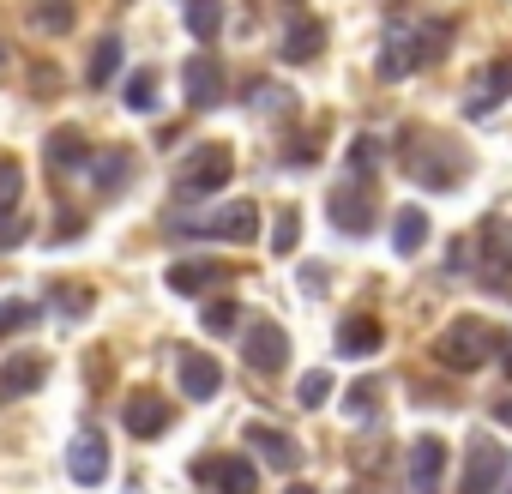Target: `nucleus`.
<instances>
[{
  "mask_svg": "<svg viewBox=\"0 0 512 494\" xmlns=\"http://www.w3.org/2000/svg\"><path fill=\"white\" fill-rule=\"evenodd\" d=\"M494 350H500V332H494L488 320H476V314H458V320L434 338V356H440V368H452V374H476Z\"/></svg>",
  "mask_w": 512,
  "mask_h": 494,
  "instance_id": "nucleus-1",
  "label": "nucleus"
},
{
  "mask_svg": "<svg viewBox=\"0 0 512 494\" xmlns=\"http://www.w3.org/2000/svg\"><path fill=\"white\" fill-rule=\"evenodd\" d=\"M434 43H446V25H422V31H386V43H380V79H410L422 61H428V49Z\"/></svg>",
  "mask_w": 512,
  "mask_h": 494,
  "instance_id": "nucleus-2",
  "label": "nucleus"
},
{
  "mask_svg": "<svg viewBox=\"0 0 512 494\" xmlns=\"http://www.w3.org/2000/svg\"><path fill=\"white\" fill-rule=\"evenodd\" d=\"M229 175H235V151L229 145H199L187 163H181V175H175V193L181 199H205V193H223L229 187Z\"/></svg>",
  "mask_w": 512,
  "mask_h": 494,
  "instance_id": "nucleus-3",
  "label": "nucleus"
},
{
  "mask_svg": "<svg viewBox=\"0 0 512 494\" xmlns=\"http://www.w3.org/2000/svg\"><path fill=\"white\" fill-rule=\"evenodd\" d=\"M187 235H217V241H253L260 235V211H253V199H229L217 211H199V217H175Z\"/></svg>",
  "mask_w": 512,
  "mask_h": 494,
  "instance_id": "nucleus-4",
  "label": "nucleus"
},
{
  "mask_svg": "<svg viewBox=\"0 0 512 494\" xmlns=\"http://www.w3.org/2000/svg\"><path fill=\"white\" fill-rule=\"evenodd\" d=\"M241 356H247L253 374H284V362H290V332H284L278 320H247V326H241Z\"/></svg>",
  "mask_w": 512,
  "mask_h": 494,
  "instance_id": "nucleus-5",
  "label": "nucleus"
},
{
  "mask_svg": "<svg viewBox=\"0 0 512 494\" xmlns=\"http://www.w3.org/2000/svg\"><path fill=\"white\" fill-rule=\"evenodd\" d=\"M506 470H512L506 446L482 434V440H470V458H464V482H458V494H494V488L506 482Z\"/></svg>",
  "mask_w": 512,
  "mask_h": 494,
  "instance_id": "nucleus-6",
  "label": "nucleus"
},
{
  "mask_svg": "<svg viewBox=\"0 0 512 494\" xmlns=\"http://www.w3.org/2000/svg\"><path fill=\"white\" fill-rule=\"evenodd\" d=\"M193 476L205 488H217V494H253V488H260V476H253V464L241 452H211V458L193 464Z\"/></svg>",
  "mask_w": 512,
  "mask_h": 494,
  "instance_id": "nucleus-7",
  "label": "nucleus"
},
{
  "mask_svg": "<svg viewBox=\"0 0 512 494\" xmlns=\"http://www.w3.org/2000/svg\"><path fill=\"white\" fill-rule=\"evenodd\" d=\"M404 470H410V488H416V494H440V482H446V440H434V434L410 440Z\"/></svg>",
  "mask_w": 512,
  "mask_h": 494,
  "instance_id": "nucleus-8",
  "label": "nucleus"
},
{
  "mask_svg": "<svg viewBox=\"0 0 512 494\" xmlns=\"http://www.w3.org/2000/svg\"><path fill=\"white\" fill-rule=\"evenodd\" d=\"M512 97V55L506 61H494V67H482L476 79H470V97H464V115L470 121H482L488 109H500Z\"/></svg>",
  "mask_w": 512,
  "mask_h": 494,
  "instance_id": "nucleus-9",
  "label": "nucleus"
},
{
  "mask_svg": "<svg viewBox=\"0 0 512 494\" xmlns=\"http://www.w3.org/2000/svg\"><path fill=\"white\" fill-rule=\"evenodd\" d=\"M482 278L488 284H512V217H488L482 223Z\"/></svg>",
  "mask_w": 512,
  "mask_h": 494,
  "instance_id": "nucleus-10",
  "label": "nucleus"
},
{
  "mask_svg": "<svg viewBox=\"0 0 512 494\" xmlns=\"http://www.w3.org/2000/svg\"><path fill=\"white\" fill-rule=\"evenodd\" d=\"M43 380H49V362L43 356H7V362H0V404L43 392Z\"/></svg>",
  "mask_w": 512,
  "mask_h": 494,
  "instance_id": "nucleus-11",
  "label": "nucleus"
},
{
  "mask_svg": "<svg viewBox=\"0 0 512 494\" xmlns=\"http://www.w3.org/2000/svg\"><path fill=\"white\" fill-rule=\"evenodd\" d=\"M175 374H181V392H187L193 404H205V398L223 392V368H217V356H205V350H187V356L175 362Z\"/></svg>",
  "mask_w": 512,
  "mask_h": 494,
  "instance_id": "nucleus-12",
  "label": "nucleus"
},
{
  "mask_svg": "<svg viewBox=\"0 0 512 494\" xmlns=\"http://www.w3.org/2000/svg\"><path fill=\"white\" fill-rule=\"evenodd\" d=\"M67 470H73V482H85V488H97L103 476H109V446H103V434H73V446H67Z\"/></svg>",
  "mask_w": 512,
  "mask_h": 494,
  "instance_id": "nucleus-13",
  "label": "nucleus"
},
{
  "mask_svg": "<svg viewBox=\"0 0 512 494\" xmlns=\"http://www.w3.org/2000/svg\"><path fill=\"white\" fill-rule=\"evenodd\" d=\"M181 85H187L193 109H217L223 103V67H217V55H193L187 73H181Z\"/></svg>",
  "mask_w": 512,
  "mask_h": 494,
  "instance_id": "nucleus-14",
  "label": "nucleus"
},
{
  "mask_svg": "<svg viewBox=\"0 0 512 494\" xmlns=\"http://www.w3.org/2000/svg\"><path fill=\"white\" fill-rule=\"evenodd\" d=\"M404 169H410L422 187H458V181H464V157H458V145H440V157H416V151H404Z\"/></svg>",
  "mask_w": 512,
  "mask_h": 494,
  "instance_id": "nucleus-15",
  "label": "nucleus"
},
{
  "mask_svg": "<svg viewBox=\"0 0 512 494\" xmlns=\"http://www.w3.org/2000/svg\"><path fill=\"white\" fill-rule=\"evenodd\" d=\"M163 284H169L175 296H199V290H217V284H229V266H223V260H175Z\"/></svg>",
  "mask_w": 512,
  "mask_h": 494,
  "instance_id": "nucleus-16",
  "label": "nucleus"
},
{
  "mask_svg": "<svg viewBox=\"0 0 512 494\" xmlns=\"http://www.w3.org/2000/svg\"><path fill=\"white\" fill-rule=\"evenodd\" d=\"M332 223H338L344 235H368V229H374V205H368V187H362V181H350V187L332 193Z\"/></svg>",
  "mask_w": 512,
  "mask_h": 494,
  "instance_id": "nucleus-17",
  "label": "nucleus"
},
{
  "mask_svg": "<svg viewBox=\"0 0 512 494\" xmlns=\"http://www.w3.org/2000/svg\"><path fill=\"white\" fill-rule=\"evenodd\" d=\"M326 37H332V31H326V19H296V25L284 31V61H290V67L320 61V55H326Z\"/></svg>",
  "mask_w": 512,
  "mask_h": 494,
  "instance_id": "nucleus-18",
  "label": "nucleus"
},
{
  "mask_svg": "<svg viewBox=\"0 0 512 494\" xmlns=\"http://www.w3.org/2000/svg\"><path fill=\"white\" fill-rule=\"evenodd\" d=\"M121 422H127L139 440H151V434H163V428H169V404H163L157 392H133V398H127V410H121Z\"/></svg>",
  "mask_w": 512,
  "mask_h": 494,
  "instance_id": "nucleus-19",
  "label": "nucleus"
},
{
  "mask_svg": "<svg viewBox=\"0 0 512 494\" xmlns=\"http://www.w3.org/2000/svg\"><path fill=\"white\" fill-rule=\"evenodd\" d=\"M380 338H386V332H380L374 314H350V320L338 326V350H344V356H374Z\"/></svg>",
  "mask_w": 512,
  "mask_h": 494,
  "instance_id": "nucleus-20",
  "label": "nucleus"
},
{
  "mask_svg": "<svg viewBox=\"0 0 512 494\" xmlns=\"http://www.w3.org/2000/svg\"><path fill=\"white\" fill-rule=\"evenodd\" d=\"M247 446L260 452L272 470H290V464H296V446H290V434H284V428H266V422H253V428H247Z\"/></svg>",
  "mask_w": 512,
  "mask_h": 494,
  "instance_id": "nucleus-21",
  "label": "nucleus"
},
{
  "mask_svg": "<svg viewBox=\"0 0 512 494\" xmlns=\"http://www.w3.org/2000/svg\"><path fill=\"white\" fill-rule=\"evenodd\" d=\"M422 241H428V211L422 205H404L392 217V247H398V254H422Z\"/></svg>",
  "mask_w": 512,
  "mask_h": 494,
  "instance_id": "nucleus-22",
  "label": "nucleus"
},
{
  "mask_svg": "<svg viewBox=\"0 0 512 494\" xmlns=\"http://www.w3.org/2000/svg\"><path fill=\"white\" fill-rule=\"evenodd\" d=\"M121 55H127V49H121V37H103V43L91 49V73H85V79H91L97 91H103V85H115V79H121Z\"/></svg>",
  "mask_w": 512,
  "mask_h": 494,
  "instance_id": "nucleus-23",
  "label": "nucleus"
},
{
  "mask_svg": "<svg viewBox=\"0 0 512 494\" xmlns=\"http://www.w3.org/2000/svg\"><path fill=\"white\" fill-rule=\"evenodd\" d=\"M73 0H37V13H31V25L43 31V37H67L73 31Z\"/></svg>",
  "mask_w": 512,
  "mask_h": 494,
  "instance_id": "nucleus-24",
  "label": "nucleus"
},
{
  "mask_svg": "<svg viewBox=\"0 0 512 494\" xmlns=\"http://www.w3.org/2000/svg\"><path fill=\"white\" fill-rule=\"evenodd\" d=\"M49 163L55 169H79L85 163V133L79 127H55L49 133Z\"/></svg>",
  "mask_w": 512,
  "mask_h": 494,
  "instance_id": "nucleus-25",
  "label": "nucleus"
},
{
  "mask_svg": "<svg viewBox=\"0 0 512 494\" xmlns=\"http://www.w3.org/2000/svg\"><path fill=\"white\" fill-rule=\"evenodd\" d=\"M187 31L199 43H217V31H223V0H187Z\"/></svg>",
  "mask_w": 512,
  "mask_h": 494,
  "instance_id": "nucleus-26",
  "label": "nucleus"
},
{
  "mask_svg": "<svg viewBox=\"0 0 512 494\" xmlns=\"http://www.w3.org/2000/svg\"><path fill=\"white\" fill-rule=\"evenodd\" d=\"M121 97H127V109H133V115H151V109H157V73H151V67H139V73L121 85Z\"/></svg>",
  "mask_w": 512,
  "mask_h": 494,
  "instance_id": "nucleus-27",
  "label": "nucleus"
},
{
  "mask_svg": "<svg viewBox=\"0 0 512 494\" xmlns=\"http://www.w3.org/2000/svg\"><path fill=\"white\" fill-rule=\"evenodd\" d=\"M19 199H25V169L13 157H0V217L19 211Z\"/></svg>",
  "mask_w": 512,
  "mask_h": 494,
  "instance_id": "nucleus-28",
  "label": "nucleus"
},
{
  "mask_svg": "<svg viewBox=\"0 0 512 494\" xmlns=\"http://www.w3.org/2000/svg\"><path fill=\"white\" fill-rule=\"evenodd\" d=\"M296 241H302V217L284 211V217L272 223V254H296Z\"/></svg>",
  "mask_w": 512,
  "mask_h": 494,
  "instance_id": "nucleus-29",
  "label": "nucleus"
},
{
  "mask_svg": "<svg viewBox=\"0 0 512 494\" xmlns=\"http://www.w3.org/2000/svg\"><path fill=\"white\" fill-rule=\"evenodd\" d=\"M374 163H380V145L362 133V139L350 145V175H356V181H368V175H374Z\"/></svg>",
  "mask_w": 512,
  "mask_h": 494,
  "instance_id": "nucleus-30",
  "label": "nucleus"
},
{
  "mask_svg": "<svg viewBox=\"0 0 512 494\" xmlns=\"http://www.w3.org/2000/svg\"><path fill=\"white\" fill-rule=\"evenodd\" d=\"M296 398H302V410H320V404L332 398V374H320V368L302 374V392H296Z\"/></svg>",
  "mask_w": 512,
  "mask_h": 494,
  "instance_id": "nucleus-31",
  "label": "nucleus"
},
{
  "mask_svg": "<svg viewBox=\"0 0 512 494\" xmlns=\"http://www.w3.org/2000/svg\"><path fill=\"white\" fill-rule=\"evenodd\" d=\"M241 326V308L235 302H211L205 308V332H235Z\"/></svg>",
  "mask_w": 512,
  "mask_h": 494,
  "instance_id": "nucleus-32",
  "label": "nucleus"
},
{
  "mask_svg": "<svg viewBox=\"0 0 512 494\" xmlns=\"http://www.w3.org/2000/svg\"><path fill=\"white\" fill-rule=\"evenodd\" d=\"M374 392H380L374 380H356V386H350V416H356V422H362V416H374Z\"/></svg>",
  "mask_w": 512,
  "mask_h": 494,
  "instance_id": "nucleus-33",
  "label": "nucleus"
},
{
  "mask_svg": "<svg viewBox=\"0 0 512 494\" xmlns=\"http://www.w3.org/2000/svg\"><path fill=\"white\" fill-rule=\"evenodd\" d=\"M31 326V308L25 302H0V338H7V332H25Z\"/></svg>",
  "mask_w": 512,
  "mask_h": 494,
  "instance_id": "nucleus-34",
  "label": "nucleus"
},
{
  "mask_svg": "<svg viewBox=\"0 0 512 494\" xmlns=\"http://www.w3.org/2000/svg\"><path fill=\"white\" fill-rule=\"evenodd\" d=\"M25 229H31L25 217H7V223H0V247H19V241H25Z\"/></svg>",
  "mask_w": 512,
  "mask_h": 494,
  "instance_id": "nucleus-35",
  "label": "nucleus"
},
{
  "mask_svg": "<svg viewBox=\"0 0 512 494\" xmlns=\"http://www.w3.org/2000/svg\"><path fill=\"white\" fill-rule=\"evenodd\" d=\"M494 362H500V374L512 380V338H506V332H500V350H494Z\"/></svg>",
  "mask_w": 512,
  "mask_h": 494,
  "instance_id": "nucleus-36",
  "label": "nucleus"
},
{
  "mask_svg": "<svg viewBox=\"0 0 512 494\" xmlns=\"http://www.w3.org/2000/svg\"><path fill=\"white\" fill-rule=\"evenodd\" d=\"M302 284L308 290H326V266H302Z\"/></svg>",
  "mask_w": 512,
  "mask_h": 494,
  "instance_id": "nucleus-37",
  "label": "nucleus"
},
{
  "mask_svg": "<svg viewBox=\"0 0 512 494\" xmlns=\"http://www.w3.org/2000/svg\"><path fill=\"white\" fill-rule=\"evenodd\" d=\"M494 416H500V422H512V398H506V404H500V410H494Z\"/></svg>",
  "mask_w": 512,
  "mask_h": 494,
  "instance_id": "nucleus-38",
  "label": "nucleus"
},
{
  "mask_svg": "<svg viewBox=\"0 0 512 494\" xmlns=\"http://www.w3.org/2000/svg\"><path fill=\"white\" fill-rule=\"evenodd\" d=\"M290 494H320V488H302V482H296V488H290Z\"/></svg>",
  "mask_w": 512,
  "mask_h": 494,
  "instance_id": "nucleus-39",
  "label": "nucleus"
}]
</instances>
